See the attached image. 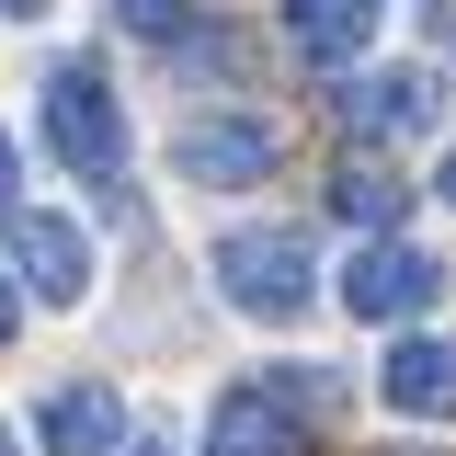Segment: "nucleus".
I'll list each match as a JSON object with an SVG mask.
<instances>
[{
  "label": "nucleus",
  "mask_w": 456,
  "mask_h": 456,
  "mask_svg": "<svg viewBox=\"0 0 456 456\" xmlns=\"http://www.w3.org/2000/svg\"><path fill=\"white\" fill-rule=\"evenodd\" d=\"M274 160H285L274 114H183L171 126V171L206 194H251V183H274Z\"/></svg>",
  "instance_id": "7ed1b4c3"
},
{
  "label": "nucleus",
  "mask_w": 456,
  "mask_h": 456,
  "mask_svg": "<svg viewBox=\"0 0 456 456\" xmlns=\"http://www.w3.org/2000/svg\"><path fill=\"white\" fill-rule=\"evenodd\" d=\"M12 194H23V149L0 137V217H12Z\"/></svg>",
  "instance_id": "ddd939ff"
},
{
  "label": "nucleus",
  "mask_w": 456,
  "mask_h": 456,
  "mask_svg": "<svg viewBox=\"0 0 456 456\" xmlns=\"http://www.w3.org/2000/svg\"><path fill=\"white\" fill-rule=\"evenodd\" d=\"M434 103H445V80H434V69H377V80H354V92H342V126H354V137H422Z\"/></svg>",
  "instance_id": "0eeeda50"
},
{
  "label": "nucleus",
  "mask_w": 456,
  "mask_h": 456,
  "mask_svg": "<svg viewBox=\"0 0 456 456\" xmlns=\"http://www.w3.org/2000/svg\"><path fill=\"white\" fill-rule=\"evenodd\" d=\"M434 297H445V263L411 251V240H388V228L342 263V308H354V320H422Z\"/></svg>",
  "instance_id": "20e7f679"
},
{
  "label": "nucleus",
  "mask_w": 456,
  "mask_h": 456,
  "mask_svg": "<svg viewBox=\"0 0 456 456\" xmlns=\"http://www.w3.org/2000/svg\"><path fill=\"white\" fill-rule=\"evenodd\" d=\"M206 456H308V422L274 388H228L217 422H206Z\"/></svg>",
  "instance_id": "6e6552de"
},
{
  "label": "nucleus",
  "mask_w": 456,
  "mask_h": 456,
  "mask_svg": "<svg viewBox=\"0 0 456 456\" xmlns=\"http://www.w3.org/2000/svg\"><path fill=\"white\" fill-rule=\"evenodd\" d=\"M377 23H388V0H285V46L320 57V69L365 57V46H377Z\"/></svg>",
  "instance_id": "1a4fd4ad"
},
{
  "label": "nucleus",
  "mask_w": 456,
  "mask_h": 456,
  "mask_svg": "<svg viewBox=\"0 0 456 456\" xmlns=\"http://www.w3.org/2000/svg\"><path fill=\"white\" fill-rule=\"evenodd\" d=\"M0 456H23V445H12V422H0Z\"/></svg>",
  "instance_id": "f3484780"
},
{
  "label": "nucleus",
  "mask_w": 456,
  "mask_h": 456,
  "mask_svg": "<svg viewBox=\"0 0 456 456\" xmlns=\"http://www.w3.org/2000/svg\"><path fill=\"white\" fill-rule=\"evenodd\" d=\"M12 331H23V285L0 274V342H12Z\"/></svg>",
  "instance_id": "4468645a"
},
{
  "label": "nucleus",
  "mask_w": 456,
  "mask_h": 456,
  "mask_svg": "<svg viewBox=\"0 0 456 456\" xmlns=\"http://www.w3.org/2000/svg\"><path fill=\"white\" fill-rule=\"evenodd\" d=\"M331 217L377 240V228H399V183L388 171H331Z\"/></svg>",
  "instance_id": "9b49d317"
},
{
  "label": "nucleus",
  "mask_w": 456,
  "mask_h": 456,
  "mask_svg": "<svg viewBox=\"0 0 456 456\" xmlns=\"http://www.w3.org/2000/svg\"><path fill=\"white\" fill-rule=\"evenodd\" d=\"M35 12H46V0H0V23H35Z\"/></svg>",
  "instance_id": "2eb2a0df"
},
{
  "label": "nucleus",
  "mask_w": 456,
  "mask_h": 456,
  "mask_svg": "<svg viewBox=\"0 0 456 456\" xmlns=\"http://www.w3.org/2000/svg\"><path fill=\"white\" fill-rule=\"evenodd\" d=\"M183 12H194V0H126V23H137V35H183Z\"/></svg>",
  "instance_id": "f8f14e48"
},
{
  "label": "nucleus",
  "mask_w": 456,
  "mask_h": 456,
  "mask_svg": "<svg viewBox=\"0 0 456 456\" xmlns=\"http://www.w3.org/2000/svg\"><path fill=\"white\" fill-rule=\"evenodd\" d=\"M46 149L80 171V183H114V171H126V103H114V80L92 57H57L46 69Z\"/></svg>",
  "instance_id": "f257e3e1"
},
{
  "label": "nucleus",
  "mask_w": 456,
  "mask_h": 456,
  "mask_svg": "<svg viewBox=\"0 0 456 456\" xmlns=\"http://www.w3.org/2000/svg\"><path fill=\"white\" fill-rule=\"evenodd\" d=\"M377 399H388L399 422H456V342L411 331L388 365H377Z\"/></svg>",
  "instance_id": "423d86ee"
},
{
  "label": "nucleus",
  "mask_w": 456,
  "mask_h": 456,
  "mask_svg": "<svg viewBox=\"0 0 456 456\" xmlns=\"http://www.w3.org/2000/svg\"><path fill=\"white\" fill-rule=\"evenodd\" d=\"M445 206H456V149H445Z\"/></svg>",
  "instance_id": "dca6fc26"
},
{
  "label": "nucleus",
  "mask_w": 456,
  "mask_h": 456,
  "mask_svg": "<svg viewBox=\"0 0 456 456\" xmlns=\"http://www.w3.org/2000/svg\"><path fill=\"white\" fill-rule=\"evenodd\" d=\"M114 456H160V445H114Z\"/></svg>",
  "instance_id": "a211bd4d"
},
{
  "label": "nucleus",
  "mask_w": 456,
  "mask_h": 456,
  "mask_svg": "<svg viewBox=\"0 0 456 456\" xmlns=\"http://www.w3.org/2000/svg\"><path fill=\"white\" fill-rule=\"evenodd\" d=\"M12 263H23V285L46 308H80L92 297V240H80V217H57V206H12Z\"/></svg>",
  "instance_id": "39448f33"
},
{
  "label": "nucleus",
  "mask_w": 456,
  "mask_h": 456,
  "mask_svg": "<svg viewBox=\"0 0 456 456\" xmlns=\"http://www.w3.org/2000/svg\"><path fill=\"white\" fill-rule=\"evenodd\" d=\"M217 285L240 320H297L308 297H320V274H308V240L297 228H228L217 240Z\"/></svg>",
  "instance_id": "f03ea898"
},
{
  "label": "nucleus",
  "mask_w": 456,
  "mask_h": 456,
  "mask_svg": "<svg viewBox=\"0 0 456 456\" xmlns=\"http://www.w3.org/2000/svg\"><path fill=\"white\" fill-rule=\"evenodd\" d=\"M35 434H46V456H114V445H126V399L80 377V388L46 399V422H35Z\"/></svg>",
  "instance_id": "9d476101"
}]
</instances>
